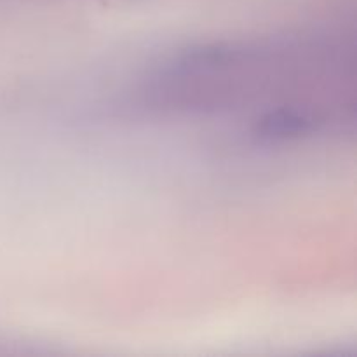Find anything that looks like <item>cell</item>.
Returning <instances> with one entry per match:
<instances>
[{
    "mask_svg": "<svg viewBox=\"0 0 357 357\" xmlns=\"http://www.w3.org/2000/svg\"><path fill=\"white\" fill-rule=\"evenodd\" d=\"M337 54L340 49L321 40L202 45L166 63L150 80L146 96L167 110H230L267 96L272 82L302 75Z\"/></svg>",
    "mask_w": 357,
    "mask_h": 357,
    "instance_id": "1",
    "label": "cell"
}]
</instances>
